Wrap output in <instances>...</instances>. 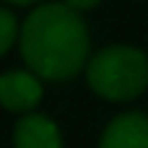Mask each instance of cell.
I'll list each match as a JSON object with an SVG mask.
<instances>
[{"label":"cell","mask_w":148,"mask_h":148,"mask_svg":"<svg viewBox=\"0 0 148 148\" xmlns=\"http://www.w3.org/2000/svg\"><path fill=\"white\" fill-rule=\"evenodd\" d=\"M62 3H68L73 10H78V13H83V10H88V8H94V5H99L101 0H62Z\"/></svg>","instance_id":"obj_7"},{"label":"cell","mask_w":148,"mask_h":148,"mask_svg":"<svg viewBox=\"0 0 148 148\" xmlns=\"http://www.w3.org/2000/svg\"><path fill=\"white\" fill-rule=\"evenodd\" d=\"M5 3H10V5H31L36 0H5Z\"/></svg>","instance_id":"obj_8"},{"label":"cell","mask_w":148,"mask_h":148,"mask_svg":"<svg viewBox=\"0 0 148 148\" xmlns=\"http://www.w3.org/2000/svg\"><path fill=\"white\" fill-rule=\"evenodd\" d=\"M21 36V26H18V18L10 8L0 5V57L8 55V49L16 44V39Z\"/></svg>","instance_id":"obj_6"},{"label":"cell","mask_w":148,"mask_h":148,"mask_svg":"<svg viewBox=\"0 0 148 148\" xmlns=\"http://www.w3.org/2000/svg\"><path fill=\"white\" fill-rule=\"evenodd\" d=\"M96 148H148V114L138 109L114 114L104 125Z\"/></svg>","instance_id":"obj_4"},{"label":"cell","mask_w":148,"mask_h":148,"mask_svg":"<svg viewBox=\"0 0 148 148\" xmlns=\"http://www.w3.org/2000/svg\"><path fill=\"white\" fill-rule=\"evenodd\" d=\"M10 146L13 148H62L60 125L42 112L23 114L13 122L10 130Z\"/></svg>","instance_id":"obj_5"},{"label":"cell","mask_w":148,"mask_h":148,"mask_svg":"<svg viewBox=\"0 0 148 148\" xmlns=\"http://www.w3.org/2000/svg\"><path fill=\"white\" fill-rule=\"evenodd\" d=\"M44 99L42 78L34 75L29 68H13L0 73V107L18 117L36 112Z\"/></svg>","instance_id":"obj_3"},{"label":"cell","mask_w":148,"mask_h":148,"mask_svg":"<svg viewBox=\"0 0 148 148\" xmlns=\"http://www.w3.org/2000/svg\"><path fill=\"white\" fill-rule=\"evenodd\" d=\"M18 49L34 75L62 83L86 70L91 60L88 26L68 3H42L23 18Z\"/></svg>","instance_id":"obj_1"},{"label":"cell","mask_w":148,"mask_h":148,"mask_svg":"<svg viewBox=\"0 0 148 148\" xmlns=\"http://www.w3.org/2000/svg\"><path fill=\"white\" fill-rule=\"evenodd\" d=\"M83 73L99 99L114 104L135 101L148 88V55L133 44H107L91 55Z\"/></svg>","instance_id":"obj_2"}]
</instances>
